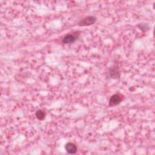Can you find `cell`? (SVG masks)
I'll return each mask as SVG.
<instances>
[{
    "mask_svg": "<svg viewBox=\"0 0 155 155\" xmlns=\"http://www.w3.org/2000/svg\"><path fill=\"white\" fill-rule=\"evenodd\" d=\"M124 99V96L120 94H114L112 95L109 99V105L113 107L119 104Z\"/></svg>",
    "mask_w": 155,
    "mask_h": 155,
    "instance_id": "1",
    "label": "cell"
},
{
    "mask_svg": "<svg viewBox=\"0 0 155 155\" xmlns=\"http://www.w3.org/2000/svg\"><path fill=\"white\" fill-rule=\"evenodd\" d=\"M96 21V18L94 16H88L79 22V26H88L94 24Z\"/></svg>",
    "mask_w": 155,
    "mask_h": 155,
    "instance_id": "2",
    "label": "cell"
},
{
    "mask_svg": "<svg viewBox=\"0 0 155 155\" xmlns=\"http://www.w3.org/2000/svg\"><path fill=\"white\" fill-rule=\"evenodd\" d=\"M108 74L111 78L117 79L120 77V70L117 65H113L108 70Z\"/></svg>",
    "mask_w": 155,
    "mask_h": 155,
    "instance_id": "3",
    "label": "cell"
},
{
    "mask_svg": "<svg viewBox=\"0 0 155 155\" xmlns=\"http://www.w3.org/2000/svg\"><path fill=\"white\" fill-rule=\"evenodd\" d=\"M78 39V37L74 34H67L62 39V42L64 44L74 43Z\"/></svg>",
    "mask_w": 155,
    "mask_h": 155,
    "instance_id": "4",
    "label": "cell"
},
{
    "mask_svg": "<svg viewBox=\"0 0 155 155\" xmlns=\"http://www.w3.org/2000/svg\"><path fill=\"white\" fill-rule=\"evenodd\" d=\"M65 150L68 154H75L77 151V147L72 142H68L65 145Z\"/></svg>",
    "mask_w": 155,
    "mask_h": 155,
    "instance_id": "5",
    "label": "cell"
},
{
    "mask_svg": "<svg viewBox=\"0 0 155 155\" xmlns=\"http://www.w3.org/2000/svg\"><path fill=\"white\" fill-rule=\"evenodd\" d=\"M35 115L38 119L40 120H42L45 118L46 113L44 111H43L42 110H38L36 111Z\"/></svg>",
    "mask_w": 155,
    "mask_h": 155,
    "instance_id": "6",
    "label": "cell"
},
{
    "mask_svg": "<svg viewBox=\"0 0 155 155\" xmlns=\"http://www.w3.org/2000/svg\"><path fill=\"white\" fill-rule=\"evenodd\" d=\"M137 27H139V28L140 30H141L143 31H146L148 30L149 28H150L148 24L147 23H145V22H141V23L138 24Z\"/></svg>",
    "mask_w": 155,
    "mask_h": 155,
    "instance_id": "7",
    "label": "cell"
}]
</instances>
